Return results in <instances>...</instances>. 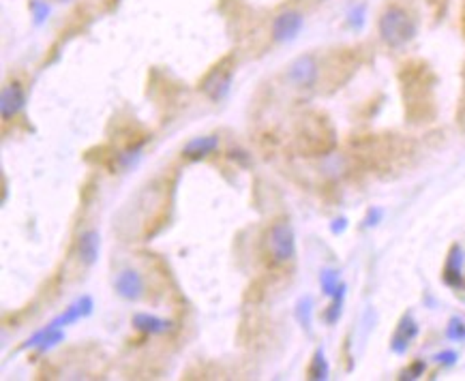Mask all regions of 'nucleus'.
<instances>
[{
    "label": "nucleus",
    "instance_id": "f257e3e1",
    "mask_svg": "<svg viewBox=\"0 0 465 381\" xmlns=\"http://www.w3.org/2000/svg\"><path fill=\"white\" fill-rule=\"evenodd\" d=\"M399 82L407 123H431L435 116V75L429 65L421 61L403 65Z\"/></svg>",
    "mask_w": 465,
    "mask_h": 381
},
{
    "label": "nucleus",
    "instance_id": "f03ea898",
    "mask_svg": "<svg viewBox=\"0 0 465 381\" xmlns=\"http://www.w3.org/2000/svg\"><path fill=\"white\" fill-rule=\"evenodd\" d=\"M337 146V133L324 114H304L296 125V148L304 156H324Z\"/></svg>",
    "mask_w": 465,
    "mask_h": 381
},
{
    "label": "nucleus",
    "instance_id": "7ed1b4c3",
    "mask_svg": "<svg viewBox=\"0 0 465 381\" xmlns=\"http://www.w3.org/2000/svg\"><path fill=\"white\" fill-rule=\"evenodd\" d=\"M380 37L390 47H403L416 37V20L409 15L407 9L399 5H390L384 9L378 22Z\"/></svg>",
    "mask_w": 465,
    "mask_h": 381
},
{
    "label": "nucleus",
    "instance_id": "20e7f679",
    "mask_svg": "<svg viewBox=\"0 0 465 381\" xmlns=\"http://www.w3.org/2000/svg\"><path fill=\"white\" fill-rule=\"evenodd\" d=\"M266 249H268L271 259L279 266L294 261V257H296V236H294V230H292L290 221L279 219L271 225V230L266 234Z\"/></svg>",
    "mask_w": 465,
    "mask_h": 381
},
{
    "label": "nucleus",
    "instance_id": "39448f33",
    "mask_svg": "<svg viewBox=\"0 0 465 381\" xmlns=\"http://www.w3.org/2000/svg\"><path fill=\"white\" fill-rule=\"evenodd\" d=\"M234 69H236V63L232 56H225L221 58L209 73H206L199 82V90L209 96L211 101H223L232 88V82H234Z\"/></svg>",
    "mask_w": 465,
    "mask_h": 381
},
{
    "label": "nucleus",
    "instance_id": "423d86ee",
    "mask_svg": "<svg viewBox=\"0 0 465 381\" xmlns=\"http://www.w3.org/2000/svg\"><path fill=\"white\" fill-rule=\"evenodd\" d=\"M318 80H320V65L311 54L296 58L287 67V82L294 84L296 88H314Z\"/></svg>",
    "mask_w": 465,
    "mask_h": 381
},
{
    "label": "nucleus",
    "instance_id": "0eeeda50",
    "mask_svg": "<svg viewBox=\"0 0 465 381\" xmlns=\"http://www.w3.org/2000/svg\"><path fill=\"white\" fill-rule=\"evenodd\" d=\"M300 30H302V13L292 11V9L279 13L273 22V39L279 43L294 41Z\"/></svg>",
    "mask_w": 465,
    "mask_h": 381
},
{
    "label": "nucleus",
    "instance_id": "6e6552de",
    "mask_svg": "<svg viewBox=\"0 0 465 381\" xmlns=\"http://www.w3.org/2000/svg\"><path fill=\"white\" fill-rule=\"evenodd\" d=\"M26 105V92L24 88L13 82L9 86H5L3 90V99H0V114H3V120H11L16 118Z\"/></svg>",
    "mask_w": 465,
    "mask_h": 381
},
{
    "label": "nucleus",
    "instance_id": "1a4fd4ad",
    "mask_svg": "<svg viewBox=\"0 0 465 381\" xmlns=\"http://www.w3.org/2000/svg\"><path fill=\"white\" fill-rule=\"evenodd\" d=\"M416 335H418V325H416L414 317H411L409 313H405V315L401 317L399 325H397L395 335H392V343H390L392 351H395V354H405L407 347H409V343L416 339Z\"/></svg>",
    "mask_w": 465,
    "mask_h": 381
},
{
    "label": "nucleus",
    "instance_id": "9d476101",
    "mask_svg": "<svg viewBox=\"0 0 465 381\" xmlns=\"http://www.w3.org/2000/svg\"><path fill=\"white\" fill-rule=\"evenodd\" d=\"M116 292L118 296L127 298V300H140L144 296V281L140 277V272L135 270H123L116 277Z\"/></svg>",
    "mask_w": 465,
    "mask_h": 381
},
{
    "label": "nucleus",
    "instance_id": "9b49d317",
    "mask_svg": "<svg viewBox=\"0 0 465 381\" xmlns=\"http://www.w3.org/2000/svg\"><path fill=\"white\" fill-rule=\"evenodd\" d=\"M219 148V137L217 135H204V137H193L185 148H182V154L191 161H197V158H204L213 154L215 150Z\"/></svg>",
    "mask_w": 465,
    "mask_h": 381
},
{
    "label": "nucleus",
    "instance_id": "f8f14e48",
    "mask_svg": "<svg viewBox=\"0 0 465 381\" xmlns=\"http://www.w3.org/2000/svg\"><path fill=\"white\" fill-rule=\"evenodd\" d=\"M133 325L144 332V335H166L172 330V323L168 319L154 317V315H146V313H137L133 315Z\"/></svg>",
    "mask_w": 465,
    "mask_h": 381
},
{
    "label": "nucleus",
    "instance_id": "ddd939ff",
    "mask_svg": "<svg viewBox=\"0 0 465 381\" xmlns=\"http://www.w3.org/2000/svg\"><path fill=\"white\" fill-rule=\"evenodd\" d=\"M78 257L84 266H92L99 257V234L94 230L84 232L78 238Z\"/></svg>",
    "mask_w": 465,
    "mask_h": 381
},
{
    "label": "nucleus",
    "instance_id": "4468645a",
    "mask_svg": "<svg viewBox=\"0 0 465 381\" xmlns=\"http://www.w3.org/2000/svg\"><path fill=\"white\" fill-rule=\"evenodd\" d=\"M461 263H463V251L459 249V244H452L444 268V281L452 287L461 285Z\"/></svg>",
    "mask_w": 465,
    "mask_h": 381
},
{
    "label": "nucleus",
    "instance_id": "2eb2a0df",
    "mask_svg": "<svg viewBox=\"0 0 465 381\" xmlns=\"http://www.w3.org/2000/svg\"><path fill=\"white\" fill-rule=\"evenodd\" d=\"M90 311H92V300H90L88 296H84L82 300H78L75 304H71L61 317H56L54 321H51V325H54V328H61V325H69V323L78 321L80 317L90 315Z\"/></svg>",
    "mask_w": 465,
    "mask_h": 381
},
{
    "label": "nucleus",
    "instance_id": "dca6fc26",
    "mask_svg": "<svg viewBox=\"0 0 465 381\" xmlns=\"http://www.w3.org/2000/svg\"><path fill=\"white\" fill-rule=\"evenodd\" d=\"M65 339V335L61 332V328H54V325H47L45 330H41V332H37L32 339H28L26 341V347H37V349H49V347H54L56 343H61Z\"/></svg>",
    "mask_w": 465,
    "mask_h": 381
},
{
    "label": "nucleus",
    "instance_id": "f3484780",
    "mask_svg": "<svg viewBox=\"0 0 465 381\" xmlns=\"http://www.w3.org/2000/svg\"><path fill=\"white\" fill-rule=\"evenodd\" d=\"M306 375H309V379H316V381L328 379V362H326L322 349H318V351L314 354V360H311V364H309Z\"/></svg>",
    "mask_w": 465,
    "mask_h": 381
},
{
    "label": "nucleus",
    "instance_id": "a211bd4d",
    "mask_svg": "<svg viewBox=\"0 0 465 381\" xmlns=\"http://www.w3.org/2000/svg\"><path fill=\"white\" fill-rule=\"evenodd\" d=\"M320 283H322V289L326 296H335L343 287V283H339V275L335 270H324L320 277Z\"/></svg>",
    "mask_w": 465,
    "mask_h": 381
},
{
    "label": "nucleus",
    "instance_id": "6ab92c4d",
    "mask_svg": "<svg viewBox=\"0 0 465 381\" xmlns=\"http://www.w3.org/2000/svg\"><path fill=\"white\" fill-rule=\"evenodd\" d=\"M311 308H314V300L309 296L296 304V319L300 321V325H304V328L311 325Z\"/></svg>",
    "mask_w": 465,
    "mask_h": 381
},
{
    "label": "nucleus",
    "instance_id": "aec40b11",
    "mask_svg": "<svg viewBox=\"0 0 465 381\" xmlns=\"http://www.w3.org/2000/svg\"><path fill=\"white\" fill-rule=\"evenodd\" d=\"M343 296H345V285L333 296L335 300H333V304L328 306V311L324 313V319H326L328 323H335V321L339 319V315H341V304H343Z\"/></svg>",
    "mask_w": 465,
    "mask_h": 381
},
{
    "label": "nucleus",
    "instance_id": "412c9836",
    "mask_svg": "<svg viewBox=\"0 0 465 381\" xmlns=\"http://www.w3.org/2000/svg\"><path fill=\"white\" fill-rule=\"evenodd\" d=\"M446 337L450 341H463L465 339V321L459 317H452L446 325Z\"/></svg>",
    "mask_w": 465,
    "mask_h": 381
},
{
    "label": "nucleus",
    "instance_id": "4be33fe9",
    "mask_svg": "<svg viewBox=\"0 0 465 381\" xmlns=\"http://www.w3.org/2000/svg\"><path fill=\"white\" fill-rule=\"evenodd\" d=\"M423 370H425V362L416 360L414 364H411V366L401 375V379H418V377L423 375Z\"/></svg>",
    "mask_w": 465,
    "mask_h": 381
},
{
    "label": "nucleus",
    "instance_id": "5701e85b",
    "mask_svg": "<svg viewBox=\"0 0 465 381\" xmlns=\"http://www.w3.org/2000/svg\"><path fill=\"white\" fill-rule=\"evenodd\" d=\"M435 360H438L440 364H454L457 354H454V351H442V354H438V356H435Z\"/></svg>",
    "mask_w": 465,
    "mask_h": 381
},
{
    "label": "nucleus",
    "instance_id": "b1692460",
    "mask_svg": "<svg viewBox=\"0 0 465 381\" xmlns=\"http://www.w3.org/2000/svg\"><path fill=\"white\" fill-rule=\"evenodd\" d=\"M459 120H461V125L465 123V86H463V94H461V107H459Z\"/></svg>",
    "mask_w": 465,
    "mask_h": 381
},
{
    "label": "nucleus",
    "instance_id": "393cba45",
    "mask_svg": "<svg viewBox=\"0 0 465 381\" xmlns=\"http://www.w3.org/2000/svg\"><path fill=\"white\" fill-rule=\"evenodd\" d=\"M345 223H347L345 219H337V221H335V225H333V232H335V234L343 232V230H345Z\"/></svg>",
    "mask_w": 465,
    "mask_h": 381
}]
</instances>
